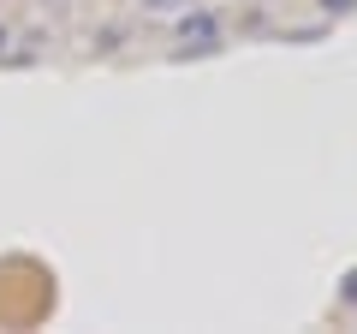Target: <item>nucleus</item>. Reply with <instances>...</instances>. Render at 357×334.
I'll return each instance as SVG.
<instances>
[{"label": "nucleus", "instance_id": "nucleus-1", "mask_svg": "<svg viewBox=\"0 0 357 334\" xmlns=\"http://www.w3.org/2000/svg\"><path fill=\"white\" fill-rule=\"evenodd\" d=\"M220 48H227V24L208 13L203 0L173 18V60H203V54H220Z\"/></svg>", "mask_w": 357, "mask_h": 334}, {"label": "nucleus", "instance_id": "nucleus-2", "mask_svg": "<svg viewBox=\"0 0 357 334\" xmlns=\"http://www.w3.org/2000/svg\"><path fill=\"white\" fill-rule=\"evenodd\" d=\"M131 6H137L143 18H178L185 6H197V0H131Z\"/></svg>", "mask_w": 357, "mask_h": 334}, {"label": "nucleus", "instance_id": "nucleus-3", "mask_svg": "<svg viewBox=\"0 0 357 334\" xmlns=\"http://www.w3.org/2000/svg\"><path fill=\"white\" fill-rule=\"evenodd\" d=\"M316 13H321V18H351L357 0H316Z\"/></svg>", "mask_w": 357, "mask_h": 334}, {"label": "nucleus", "instance_id": "nucleus-4", "mask_svg": "<svg viewBox=\"0 0 357 334\" xmlns=\"http://www.w3.org/2000/svg\"><path fill=\"white\" fill-rule=\"evenodd\" d=\"M340 298H345V305L357 310V269H351V275H345V281H340Z\"/></svg>", "mask_w": 357, "mask_h": 334}, {"label": "nucleus", "instance_id": "nucleus-5", "mask_svg": "<svg viewBox=\"0 0 357 334\" xmlns=\"http://www.w3.org/2000/svg\"><path fill=\"white\" fill-rule=\"evenodd\" d=\"M36 6H42V13H54V18H66V13L77 6V0H36Z\"/></svg>", "mask_w": 357, "mask_h": 334}, {"label": "nucleus", "instance_id": "nucleus-6", "mask_svg": "<svg viewBox=\"0 0 357 334\" xmlns=\"http://www.w3.org/2000/svg\"><path fill=\"white\" fill-rule=\"evenodd\" d=\"M13 42H18V36H13V24H6V18H0V60H6V54H13Z\"/></svg>", "mask_w": 357, "mask_h": 334}]
</instances>
